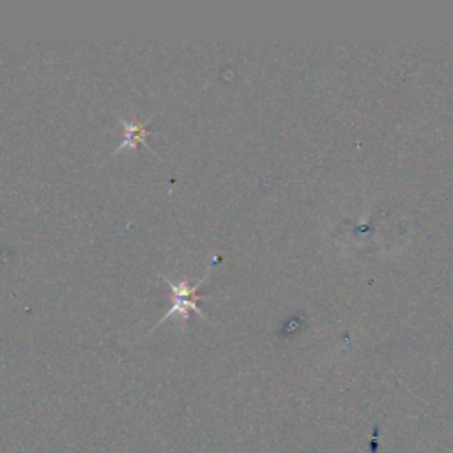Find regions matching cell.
I'll use <instances>...</instances> for the list:
<instances>
[{"label":"cell","mask_w":453,"mask_h":453,"mask_svg":"<svg viewBox=\"0 0 453 453\" xmlns=\"http://www.w3.org/2000/svg\"><path fill=\"white\" fill-rule=\"evenodd\" d=\"M166 283H168V287H170V290H172V296H173V304L170 306V310L161 317V320L157 322V326L159 324H163L166 319H170V317H179V319H182V320H188V317H189V311H196L202 319H205V320H209L207 317H205V313L198 308V301L200 299H205V296H200L198 294V288H200V285L207 280V276H203L200 281H196V283H189V280L188 278H182V280H179V281H172L170 278H166V276H161ZM156 326V327H157Z\"/></svg>","instance_id":"6da1fadb"},{"label":"cell","mask_w":453,"mask_h":453,"mask_svg":"<svg viewBox=\"0 0 453 453\" xmlns=\"http://www.w3.org/2000/svg\"><path fill=\"white\" fill-rule=\"evenodd\" d=\"M150 119L143 120V122H136V120H126L120 117V122L124 126V140L122 143L113 150V154L120 152L122 149H136L140 143H143L145 147H149V143L145 142L149 131H147V124H149ZM150 149V147H149Z\"/></svg>","instance_id":"7a4b0ae2"}]
</instances>
